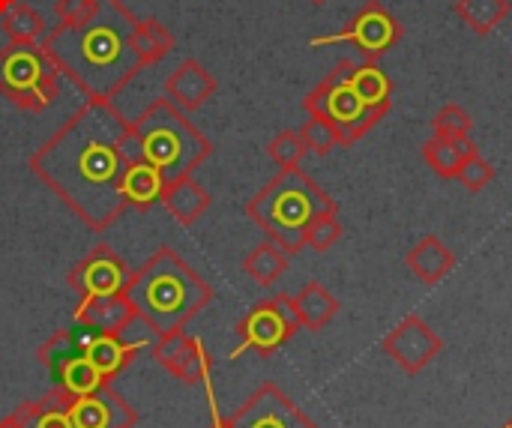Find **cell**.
Here are the masks:
<instances>
[{"label": "cell", "instance_id": "26", "mask_svg": "<svg viewBox=\"0 0 512 428\" xmlns=\"http://www.w3.org/2000/svg\"><path fill=\"white\" fill-rule=\"evenodd\" d=\"M243 270H246V276H252L258 285L267 288L288 270V252H282L273 240H264L246 255Z\"/></svg>", "mask_w": 512, "mask_h": 428}, {"label": "cell", "instance_id": "27", "mask_svg": "<svg viewBox=\"0 0 512 428\" xmlns=\"http://www.w3.org/2000/svg\"><path fill=\"white\" fill-rule=\"evenodd\" d=\"M210 90H213V81L207 78V72L198 63H183V69L168 81V93L186 108L201 105Z\"/></svg>", "mask_w": 512, "mask_h": 428}, {"label": "cell", "instance_id": "36", "mask_svg": "<svg viewBox=\"0 0 512 428\" xmlns=\"http://www.w3.org/2000/svg\"><path fill=\"white\" fill-rule=\"evenodd\" d=\"M0 428H21V426H18V423L12 420V414H9V417H3V420H0Z\"/></svg>", "mask_w": 512, "mask_h": 428}, {"label": "cell", "instance_id": "33", "mask_svg": "<svg viewBox=\"0 0 512 428\" xmlns=\"http://www.w3.org/2000/svg\"><path fill=\"white\" fill-rule=\"evenodd\" d=\"M3 18H6V30L15 36V42H30L42 30V21L36 18V12L21 3H15L9 12H3Z\"/></svg>", "mask_w": 512, "mask_h": 428}, {"label": "cell", "instance_id": "9", "mask_svg": "<svg viewBox=\"0 0 512 428\" xmlns=\"http://www.w3.org/2000/svg\"><path fill=\"white\" fill-rule=\"evenodd\" d=\"M405 36V24L381 3V0H366L357 15L330 36H315L309 45H333V42H351L366 60L378 63L390 48H396Z\"/></svg>", "mask_w": 512, "mask_h": 428}, {"label": "cell", "instance_id": "10", "mask_svg": "<svg viewBox=\"0 0 512 428\" xmlns=\"http://www.w3.org/2000/svg\"><path fill=\"white\" fill-rule=\"evenodd\" d=\"M234 428H321L276 384H261L231 417Z\"/></svg>", "mask_w": 512, "mask_h": 428}, {"label": "cell", "instance_id": "21", "mask_svg": "<svg viewBox=\"0 0 512 428\" xmlns=\"http://www.w3.org/2000/svg\"><path fill=\"white\" fill-rule=\"evenodd\" d=\"M162 204H165V210H168L180 225H195V222L207 213L210 195H207L192 177H183V180L165 183Z\"/></svg>", "mask_w": 512, "mask_h": 428}, {"label": "cell", "instance_id": "16", "mask_svg": "<svg viewBox=\"0 0 512 428\" xmlns=\"http://www.w3.org/2000/svg\"><path fill=\"white\" fill-rule=\"evenodd\" d=\"M408 270L423 282V285H441L453 270H456V255L444 246L441 237L426 234L405 258Z\"/></svg>", "mask_w": 512, "mask_h": 428}, {"label": "cell", "instance_id": "23", "mask_svg": "<svg viewBox=\"0 0 512 428\" xmlns=\"http://www.w3.org/2000/svg\"><path fill=\"white\" fill-rule=\"evenodd\" d=\"M51 387H57L63 396L69 399H81L87 393H96L99 387H105L102 375L96 372V366L87 360V354H78L72 360H66L54 375H51Z\"/></svg>", "mask_w": 512, "mask_h": 428}, {"label": "cell", "instance_id": "12", "mask_svg": "<svg viewBox=\"0 0 512 428\" xmlns=\"http://www.w3.org/2000/svg\"><path fill=\"white\" fill-rule=\"evenodd\" d=\"M126 282H129V267L108 246H96L84 261H78L69 270V288L81 300L123 294L126 291Z\"/></svg>", "mask_w": 512, "mask_h": 428}, {"label": "cell", "instance_id": "22", "mask_svg": "<svg viewBox=\"0 0 512 428\" xmlns=\"http://www.w3.org/2000/svg\"><path fill=\"white\" fill-rule=\"evenodd\" d=\"M294 312L300 318V327H306L312 333H321L339 315V300L321 282H309L294 297Z\"/></svg>", "mask_w": 512, "mask_h": 428}, {"label": "cell", "instance_id": "11", "mask_svg": "<svg viewBox=\"0 0 512 428\" xmlns=\"http://www.w3.org/2000/svg\"><path fill=\"white\" fill-rule=\"evenodd\" d=\"M381 348L390 360H396L402 372L420 375L432 360H438V354L444 351V342L420 315H408L384 336Z\"/></svg>", "mask_w": 512, "mask_h": 428}, {"label": "cell", "instance_id": "5", "mask_svg": "<svg viewBox=\"0 0 512 428\" xmlns=\"http://www.w3.org/2000/svg\"><path fill=\"white\" fill-rule=\"evenodd\" d=\"M129 132L138 144V156L150 162L165 177V183L189 177L192 168H198L210 153L207 138L198 135L168 99L144 108Z\"/></svg>", "mask_w": 512, "mask_h": 428}, {"label": "cell", "instance_id": "15", "mask_svg": "<svg viewBox=\"0 0 512 428\" xmlns=\"http://www.w3.org/2000/svg\"><path fill=\"white\" fill-rule=\"evenodd\" d=\"M138 312L132 309L126 294L114 297H96V300H81L75 309V324H84L96 333H111L117 336Z\"/></svg>", "mask_w": 512, "mask_h": 428}, {"label": "cell", "instance_id": "35", "mask_svg": "<svg viewBox=\"0 0 512 428\" xmlns=\"http://www.w3.org/2000/svg\"><path fill=\"white\" fill-rule=\"evenodd\" d=\"M210 417H213L210 428H234L228 417H222V414H219V408H216V402H213V393H210Z\"/></svg>", "mask_w": 512, "mask_h": 428}, {"label": "cell", "instance_id": "18", "mask_svg": "<svg viewBox=\"0 0 512 428\" xmlns=\"http://www.w3.org/2000/svg\"><path fill=\"white\" fill-rule=\"evenodd\" d=\"M138 354L141 351H135L132 345H126L120 336L111 333H93V339L87 342V360L96 366L105 384H114V378H120V372H126Z\"/></svg>", "mask_w": 512, "mask_h": 428}, {"label": "cell", "instance_id": "8", "mask_svg": "<svg viewBox=\"0 0 512 428\" xmlns=\"http://www.w3.org/2000/svg\"><path fill=\"white\" fill-rule=\"evenodd\" d=\"M300 330V318L294 312V297L279 294L273 300H264L258 306H252V312L237 324V348L228 354L231 360H237L240 354H261L270 357L276 354L282 345H288Z\"/></svg>", "mask_w": 512, "mask_h": 428}, {"label": "cell", "instance_id": "29", "mask_svg": "<svg viewBox=\"0 0 512 428\" xmlns=\"http://www.w3.org/2000/svg\"><path fill=\"white\" fill-rule=\"evenodd\" d=\"M267 153H270V159L279 165V168H300V162H303V156L309 153V147H306V141H303V135L300 132H279L273 141H270V147H267Z\"/></svg>", "mask_w": 512, "mask_h": 428}, {"label": "cell", "instance_id": "37", "mask_svg": "<svg viewBox=\"0 0 512 428\" xmlns=\"http://www.w3.org/2000/svg\"><path fill=\"white\" fill-rule=\"evenodd\" d=\"M501 428H512V417H510V420H507V423H504V426H501Z\"/></svg>", "mask_w": 512, "mask_h": 428}, {"label": "cell", "instance_id": "34", "mask_svg": "<svg viewBox=\"0 0 512 428\" xmlns=\"http://www.w3.org/2000/svg\"><path fill=\"white\" fill-rule=\"evenodd\" d=\"M90 9H93V0H60V21L75 24V21L87 18Z\"/></svg>", "mask_w": 512, "mask_h": 428}, {"label": "cell", "instance_id": "7", "mask_svg": "<svg viewBox=\"0 0 512 428\" xmlns=\"http://www.w3.org/2000/svg\"><path fill=\"white\" fill-rule=\"evenodd\" d=\"M54 60L48 57L45 48H36L30 42H15L0 54V90L36 111L42 105H48L57 93V72H54Z\"/></svg>", "mask_w": 512, "mask_h": 428}, {"label": "cell", "instance_id": "3", "mask_svg": "<svg viewBox=\"0 0 512 428\" xmlns=\"http://www.w3.org/2000/svg\"><path fill=\"white\" fill-rule=\"evenodd\" d=\"M123 294L159 336L180 333L213 300V288L168 246L129 273Z\"/></svg>", "mask_w": 512, "mask_h": 428}, {"label": "cell", "instance_id": "2", "mask_svg": "<svg viewBox=\"0 0 512 428\" xmlns=\"http://www.w3.org/2000/svg\"><path fill=\"white\" fill-rule=\"evenodd\" d=\"M138 27L141 24L117 0H93L87 18L60 24L42 48L90 96L108 99L144 63Z\"/></svg>", "mask_w": 512, "mask_h": 428}, {"label": "cell", "instance_id": "25", "mask_svg": "<svg viewBox=\"0 0 512 428\" xmlns=\"http://www.w3.org/2000/svg\"><path fill=\"white\" fill-rule=\"evenodd\" d=\"M351 87L369 108H393V81L378 63L366 60L363 66H354Z\"/></svg>", "mask_w": 512, "mask_h": 428}, {"label": "cell", "instance_id": "13", "mask_svg": "<svg viewBox=\"0 0 512 428\" xmlns=\"http://www.w3.org/2000/svg\"><path fill=\"white\" fill-rule=\"evenodd\" d=\"M150 351H153V360L177 381L189 387L210 381V354L195 336H186L183 330L168 333V336H159V342Z\"/></svg>", "mask_w": 512, "mask_h": 428}, {"label": "cell", "instance_id": "19", "mask_svg": "<svg viewBox=\"0 0 512 428\" xmlns=\"http://www.w3.org/2000/svg\"><path fill=\"white\" fill-rule=\"evenodd\" d=\"M69 396L51 387L42 399L24 402L12 411V420L21 428H75L69 417Z\"/></svg>", "mask_w": 512, "mask_h": 428}, {"label": "cell", "instance_id": "14", "mask_svg": "<svg viewBox=\"0 0 512 428\" xmlns=\"http://www.w3.org/2000/svg\"><path fill=\"white\" fill-rule=\"evenodd\" d=\"M69 417L75 428H135L138 414L135 408L111 387H99L96 393H87L81 399L69 402Z\"/></svg>", "mask_w": 512, "mask_h": 428}, {"label": "cell", "instance_id": "17", "mask_svg": "<svg viewBox=\"0 0 512 428\" xmlns=\"http://www.w3.org/2000/svg\"><path fill=\"white\" fill-rule=\"evenodd\" d=\"M480 147L471 141V135L465 138H450V135H435L429 141H423L420 153L429 162V168L441 177V180H459L462 165L468 162L471 153H477Z\"/></svg>", "mask_w": 512, "mask_h": 428}, {"label": "cell", "instance_id": "28", "mask_svg": "<svg viewBox=\"0 0 512 428\" xmlns=\"http://www.w3.org/2000/svg\"><path fill=\"white\" fill-rule=\"evenodd\" d=\"M300 135H303V141H306L309 153H315V156H327V153H333L336 147H342V135H339V129H336L330 120L315 117V114L303 123Z\"/></svg>", "mask_w": 512, "mask_h": 428}, {"label": "cell", "instance_id": "1", "mask_svg": "<svg viewBox=\"0 0 512 428\" xmlns=\"http://www.w3.org/2000/svg\"><path fill=\"white\" fill-rule=\"evenodd\" d=\"M126 126L105 99L81 108L36 156V177L63 198L90 228L105 231L126 207L120 183L126 174Z\"/></svg>", "mask_w": 512, "mask_h": 428}, {"label": "cell", "instance_id": "4", "mask_svg": "<svg viewBox=\"0 0 512 428\" xmlns=\"http://www.w3.org/2000/svg\"><path fill=\"white\" fill-rule=\"evenodd\" d=\"M336 201L300 168H282L249 204V219L282 252L297 255L306 249V231L318 216L336 213Z\"/></svg>", "mask_w": 512, "mask_h": 428}, {"label": "cell", "instance_id": "38", "mask_svg": "<svg viewBox=\"0 0 512 428\" xmlns=\"http://www.w3.org/2000/svg\"><path fill=\"white\" fill-rule=\"evenodd\" d=\"M312 3H327V0H312Z\"/></svg>", "mask_w": 512, "mask_h": 428}, {"label": "cell", "instance_id": "30", "mask_svg": "<svg viewBox=\"0 0 512 428\" xmlns=\"http://www.w3.org/2000/svg\"><path fill=\"white\" fill-rule=\"evenodd\" d=\"M435 135H450V138H465L474 129V117L459 105V102H447L444 108H438V114L432 117Z\"/></svg>", "mask_w": 512, "mask_h": 428}, {"label": "cell", "instance_id": "31", "mask_svg": "<svg viewBox=\"0 0 512 428\" xmlns=\"http://www.w3.org/2000/svg\"><path fill=\"white\" fill-rule=\"evenodd\" d=\"M342 222L336 219V213H327V216H318L312 225H309V231H306V246L309 249H315V252H327V249H333L339 240H342Z\"/></svg>", "mask_w": 512, "mask_h": 428}, {"label": "cell", "instance_id": "20", "mask_svg": "<svg viewBox=\"0 0 512 428\" xmlns=\"http://www.w3.org/2000/svg\"><path fill=\"white\" fill-rule=\"evenodd\" d=\"M120 192H123V201L138 207V210H147L153 207L156 201H162V192H165V177L144 159H135L126 165V174H123V183H120Z\"/></svg>", "mask_w": 512, "mask_h": 428}, {"label": "cell", "instance_id": "6", "mask_svg": "<svg viewBox=\"0 0 512 428\" xmlns=\"http://www.w3.org/2000/svg\"><path fill=\"white\" fill-rule=\"evenodd\" d=\"M351 72L354 63L351 60H339L330 75L303 99V108L315 117L330 120L339 135H342V147H351L354 141H360L372 126H378L390 108H369L351 87Z\"/></svg>", "mask_w": 512, "mask_h": 428}, {"label": "cell", "instance_id": "32", "mask_svg": "<svg viewBox=\"0 0 512 428\" xmlns=\"http://www.w3.org/2000/svg\"><path fill=\"white\" fill-rule=\"evenodd\" d=\"M495 180V168H492V162L477 150V153H471L468 156V162L462 165V171H459V183L468 189V192H483L489 183Z\"/></svg>", "mask_w": 512, "mask_h": 428}, {"label": "cell", "instance_id": "24", "mask_svg": "<svg viewBox=\"0 0 512 428\" xmlns=\"http://www.w3.org/2000/svg\"><path fill=\"white\" fill-rule=\"evenodd\" d=\"M456 15L462 18V24H468L471 33L477 36H489L492 30H498L507 15H510V0H456Z\"/></svg>", "mask_w": 512, "mask_h": 428}]
</instances>
